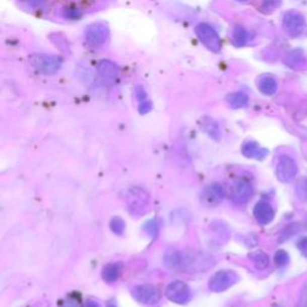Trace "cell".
I'll return each instance as SVG.
<instances>
[{
  "mask_svg": "<svg viewBox=\"0 0 307 307\" xmlns=\"http://www.w3.org/2000/svg\"><path fill=\"white\" fill-rule=\"evenodd\" d=\"M214 259L208 256L207 253L188 251L180 252V267L183 271H190V273H198V271L207 270L210 267H213Z\"/></svg>",
  "mask_w": 307,
  "mask_h": 307,
  "instance_id": "cell-1",
  "label": "cell"
},
{
  "mask_svg": "<svg viewBox=\"0 0 307 307\" xmlns=\"http://www.w3.org/2000/svg\"><path fill=\"white\" fill-rule=\"evenodd\" d=\"M236 281H238V276L233 271H218L209 280V288L215 293H220L230 288L233 284H235Z\"/></svg>",
  "mask_w": 307,
  "mask_h": 307,
  "instance_id": "cell-2",
  "label": "cell"
},
{
  "mask_svg": "<svg viewBox=\"0 0 307 307\" xmlns=\"http://www.w3.org/2000/svg\"><path fill=\"white\" fill-rule=\"evenodd\" d=\"M196 34H197L198 39L204 46H207L209 49L213 52H218L221 49V39L218 37L216 31H215L210 25L202 23L197 25L196 28Z\"/></svg>",
  "mask_w": 307,
  "mask_h": 307,
  "instance_id": "cell-3",
  "label": "cell"
},
{
  "mask_svg": "<svg viewBox=\"0 0 307 307\" xmlns=\"http://www.w3.org/2000/svg\"><path fill=\"white\" fill-rule=\"evenodd\" d=\"M132 295L138 302L144 305H155L160 301L161 293L155 286L151 284H141L132 289Z\"/></svg>",
  "mask_w": 307,
  "mask_h": 307,
  "instance_id": "cell-4",
  "label": "cell"
},
{
  "mask_svg": "<svg viewBox=\"0 0 307 307\" xmlns=\"http://www.w3.org/2000/svg\"><path fill=\"white\" fill-rule=\"evenodd\" d=\"M166 296L175 303H186L191 297V292L188 284L182 281H173L166 288Z\"/></svg>",
  "mask_w": 307,
  "mask_h": 307,
  "instance_id": "cell-5",
  "label": "cell"
},
{
  "mask_svg": "<svg viewBox=\"0 0 307 307\" xmlns=\"http://www.w3.org/2000/svg\"><path fill=\"white\" fill-rule=\"evenodd\" d=\"M297 174V164L292 157L281 156L276 166V176L280 181L289 182L295 178Z\"/></svg>",
  "mask_w": 307,
  "mask_h": 307,
  "instance_id": "cell-6",
  "label": "cell"
},
{
  "mask_svg": "<svg viewBox=\"0 0 307 307\" xmlns=\"http://www.w3.org/2000/svg\"><path fill=\"white\" fill-rule=\"evenodd\" d=\"M283 25L292 36H300L306 29V21L299 12L289 11L283 16Z\"/></svg>",
  "mask_w": 307,
  "mask_h": 307,
  "instance_id": "cell-7",
  "label": "cell"
},
{
  "mask_svg": "<svg viewBox=\"0 0 307 307\" xmlns=\"http://www.w3.org/2000/svg\"><path fill=\"white\" fill-rule=\"evenodd\" d=\"M224 198V190L222 185L220 183L214 182L211 185H208L207 188L203 190L201 195V202L205 207L213 208L217 207Z\"/></svg>",
  "mask_w": 307,
  "mask_h": 307,
  "instance_id": "cell-8",
  "label": "cell"
},
{
  "mask_svg": "<svg viewBox=\"0 0 307 307\" xmlns=\"http://www.w3.org/2000/svg\"><path fill=\"white\" fill-rule=\"evenodd\" d=\"M253 195V188L251 183L245 180H238L232 185L229 191L230 199L236 204H243L250 201Z\"/></svg>",
  "mask_w": 307,
  "mask_h": 307,
  "instance_id": "cell-9",
  "label": "cell"
},
{
  "mask_svg": "<svg viewBox=\"0 0 307 307\" xmlns=\"http://www.w3.org/2000/svg\"><path fill=\"white\" fill-rule=\"evenodd\" d=\"M149 202V196L144 190L139 188H134L129 191L128 194V204L131 210L135 213L144 210L147 208Z\"/></svg>",
  "mask_w": 307,
  "mask_h": 307,
  "instance_id": "cell-10",
  "label": "cell"
},
{
  "mask_svg": "<svg viewBox=\"0 0 307 307\" xmlns=\"http://www.w3.org/2000/svg\"><path fill=\"white\" fill-rule=\"evenodd\" d=\"M33 65L43 74H54L62 65V60L58 56H48V55H40L31 60Z\"/></svg>",
  "mask_w": 307,
  "mask_h": 307,
  "instance_id": "cell-11",
  "label": "cell"
},
{
  "mask_svg": "<svg viewBox=\"0 0 307 307\" xmlns=\"http://www.w3.org/2000/svg\"><path fill=\"white\" fill-rule=\"evenodd\" d=\"M107 35H108V30L103 24H93L85 31L87 41L94 47L102 46L107 39Z\"/></svg>",
  "mask_w": 307,
  "mask_h": 307,
  "instance_id": "cell-12",
  "label": "cell"
},
{
  "mask_svg": "<svg viewBox=\"0 0 307 307\" xmlns=\"http://www.w3.org/2000/svg\"><path fill=\"white\" fill-rule=\"evenodd\" d=\"M253 215L261 224H268L274 220V209L268 202H259L253 209Z\"/></svg>",
  "mask_w": 307,
  "mask_h": 307,
  "instance_id": "cell-13",
  "label": "cell"
},
{
  "mask_svg": "<svg viewBox=\"0 0 307 307\" xmlns=\"http://www.w3.org/2000/svg\"><path fill=\"white\" fill-rule=\"evenodd\" d=\"M241 151L243 156L249 157V159L263 160L268 155L267 149L259 147L256 142H248V143L243 144Z\"/></svg>",
  "mask_w": 307,
  "mask_h": 307,
  "instance_id": "cell-14",
  "label": "cell"
},
{
  "mask_svg": "<svg viewBox=\"0 0 307 307\" xmlns=\"http://www.w3.org/2000/svg\"><path fill=\"white\" fill-rule=\"evenodd\" d=\"M122 265L121 263H110V264L106 265L102 270V278L106 282L113 283L115 281H118L121 274Z\"/></svg>",
  "mask_w": 307,
  "mask_h": 307,
  "instance_id": "cell-15",
  "label": "cell"
},
{
  "mask_svg": "<svg viewBox=\"0 0 307 307\" xmlns=\"http://www.w3.org/2000/svg\"><path fill=\"white\" fill-rule=\"evenodd\" d=\"M258 88L264 95H274L277 90V82L271 76H263L258 81Z\"/></svg>",
  "mask_w": 307,
  "mask_h": 307,
  "instance_id": "cell-16",
  "label": "cell"
},
{
  "mask_svg": "<svg viewBox=\"0 0 307 307\" xmlns=\"http://www.w3.org/2000/svg\"><path fill=\"white\" fill-rule=\"evenodd\" d=\"M97 70H99L100 74L102 75L104 78H107V80H114V78L118 76L119 72L115 64H113L112 62H107V60L101 62L99 66H97Z\"/></svg>",
  "mask_w": 307,
  "mask_h": 307,
  "instance_id": "cell-17",
  "label": "cell"
},
{
  "mask_svg": "<svg viewBox=\"0 0 307 307\" xmlns=\"http://www.w3.org/2000/svg\"><path fill=\"white\" fill-rule=\"evenodd\" d=\"M251 259L252 262L255 263V267L257 268L258 270H264V269H267L269 267V263H270L269 256L262 251L251 253Z\"/></svg>",
  "mask_w": 307,
  "mask_h": 307,
  "instance_id": "cell-18",
  "label": "cell"
},
{
  "mask_svg": "<svg viewBox=\"0 0 307 307\" xmlns=\"http://www.w3.org/2000/svg\"><path fill=\"white\" fill-rule=\"evenodd\" d=\"M202 126H203L204 131L207 132L211 138H214L215 141H218V139H220V129H218L217 124L213 119H209V118L203 119Z\"/></svg>",
  "mask_w": 307,
  "mask_h": 307,
  "instance_id": "cell-19",
  "label": "cell"
},
{
  "mask_svg": "<svg viewBox=\"0 0 307 307\" xmlns=\"http://www.w3.org/2000/svg\"><path fill=\"white\" fill-rule=\"evenodd\" d=\"M164 265L169 269H179L180 267V252L175 251V250H170V251L166 252L163 258Z\"/></svg>",
  "mask_w": 307,
  "mask_h": 307,
  "instance_id": "cell-20",
  "label": "cell"
},
{
  "mask_svg": "<svg viewBox=\"0 0 307 307\" xmlns=\"http://www.w3.org/2000/svg\"><path fill=\"white\" fill-rule=\"evenodd\" d=\"M228 102L233 108H240L246 106L249 102V96L243 93H234L228 96Z\"/></svg>",
  "mask_w": 307,
  "mask_h": 307,
  "instance_id": "cell-21",
  "label": "cell"
},
{
  "mask_svg": "<svg viewBox=\"0 0 307 307\" xmlns=\"http://www.w3.org/2000/svg\"><path fill=\"white\" fill-rule=\"evenodd\" d=\"M110 229H112L113 233L118 234V235H121L122 233H124L125 229V222L121 220L120 217H113L112 220H110Z\"/></svg>",
  "mask_w": 307,
  "mask_h": 307,
  "instance_id": "cell-22",
  "label": "cell"
},
{
  "mask_svg": "<svg viewBox=\"0 0 307 307\" xmlns=\"http://www.w3.org/2000/svg\"><path fill=\"white\" fill-rule=\"evenodd\" d=\"M248 41V31L242 28H236L234 31V42L236 46H242L245 45V42Z\"/></svg>",
  "mask_w": 307,
  "mask_h": 307,
  "instance_id": "cell-23",
  "label": "cell"
},
{
  "mask_svg": "<svg viewBox=\"0 0 307 307\" xmlns=\"http://www.w3.org/2000/svg\"><path fill=\"white\" fill-rule=\"evenodd\" d=\"M275 263H276L277 267H286V265L289 263V256L286 251L283 250H280L275 253Z\"/></svg>",
  "mask_w": 307,
  "mask_h": 307,
  "instance_id": "cell-24",
  "label": "cell"
},
{
  "mask_svg": "<svg viewBox=\"0 0 307 307\" xmlns=\"http://www.w3.org/2000/svg\"><path fill=\"white\" fill-rule=\"evenodd\" d=\"M300 232V224L297 223H294V224H290V226H288L286 229L283 230L282 235H281V241H284V240L289 239L290 236L294 235V234L299 233Z\"/></svg>",
  "mask_w": 307,
  "mask_h": 307,
  "instance_id": "cell-25",
  "label": "cell"
},
{
  "mask_svg": "<svg viewBox=\"0 0 307 307\" xmlns=\"http://www.w3.org/2000/svg\"><path fill=\"white\" fill-rule=\"evenodd\" d=\"M296 194L301 201L307 202V179H302L297 182Z\"/></svg>",
  "mask_w": 307,
  "mask_h": 307,
  "instance_id": "cell-26",
  "label": "cell"
},
{
  "mask_svg": "<svg viewBox=\"0 0 307 307\" xmlns=\"http://www.w3.org/2000/svg\"><path fill=\"white\" fill-rule=\"evenodd\" d=\"M297 307H307V281L305 282V284H303L301 293H300Z\"/></svg>",
  "mask_w": 307,
  "mask_h": 307,
  "instance_id": "cell-27",
  "label": "cell"
},
{
  "mask_svg": "<svg viewBox=\"0 0 307 307\" xmlns=\"http://www.w3.org/2000/svg\"><path fill=\"white\" fill-rule=\"evenodd\" d=\"M145 230H148L149 233L151 234V235H155V234L157 233V223L156 221H150V222H148L145 224Z\"/></svg>",
  "mask_w": 307,
  "mask_h": 307,
  "instance_id": "cell-28",
  "label": "cell"
},
{
  "mask_svg": "<svg viewBox=\"0 0 307 307\" xmlns=\"http://www.w3.org/2000/svg\"><path fill=\"white\" fill-rule=\"evenodd\" d=\"M297 248H299L300 251L302 252V255L307 257V236L302 238L299 242H297Z\"/></svg>",
  "mask_w": 307,
  "mask_h": 307,
  "instance_id": "cell-29",
  "label": "cell"
},
{
  "mask_svg": "<svg viewBox=\"0 0 307 307\" xmlns=\"http://www.w3.org/2000/svg\"><path fill=\"white\" fill-rule=\"evenodd\" d=\"M150 109H151V103L147 102V101H144V103H142L141 106H139V112L142 114L148 113Z\"/></svg>",
  "mask_w": 307,
  "mask_h": 307,
  "instance_id": "cell-30",
  "label": "cell"
},
{
  "mask_svg": "<svg viewBox=\"0 0 307 307\" xmlns=\"http://www.w3.org/2000/svg\"><path fill=\"white\" fill-rule=\"evenodd\" d=\"M66 16L70 18H77V17H80L81 14L76 10H69L68 12H66Z\"/></svg>",
  "mask_w": 307,
  "mask_h": 307,
  "instance_id": "cell-31",
  "label": "cell"
},
{
  "mask_svg": "<svg viewBox=\"0 0 307 307\" xmlns=\"http://www.w3.org/2000/svg\"><path fill=\"white\" fill-rule=\"evenodd\" d=\"M84 307H100V306L99 303L93 301V300H88V301L84 303Z\"/></svg>",
  "mask_w": 307,
  "mask_h": 307,
  "instance_id": "cell-32",
  "label": "cell"
},
{
  "mask_svg": "<svg viewBox=\"0 0 307 307\" xmlns=\"http://www.w3.org/2000/svg\"><path fill=\"white\" fill-rule=\"evenodd\" d=\"M78 303H76L75 301H66L63 307H77Z\"/></svg>",
  "mask_w": 307,
  "mask_h": 307,
  "instance_id": "cell-33",
  "label": "cell"
},
{
  "mask_svg": "<svg viewBox=\"0 0 307 307\" xmlns=\"http://www.w3.org/2000/svg\"><path fill=\"white\" fill-rule=\"evenodd\" d=\"M107 307H116V306H115V303H114V301H110V302H108Z\"/></svg>",
  "mask_w": 307,
  "mask_h": 307,
  "instance_id": "cell-34",
  "label": "cell"
},
{
  "mask_svg": "<svg viewBox=\"0 0 307 307\" xmlns=\"http://www.w3.org/2000/svg\"><path fill=\"white\" fill-rule=\"evenodd\" d=\"M238 2H246V0H238Z\"/></svg>",
  "mask_w": 307,
  "mask_h": 307,
  "instance_id": "cell-35",
  "label": "cell"
}]
</instances>
